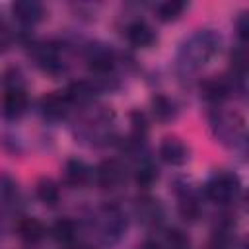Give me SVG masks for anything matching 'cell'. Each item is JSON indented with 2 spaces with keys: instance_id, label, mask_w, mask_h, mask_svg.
I'll list each match as a JSON object with an SVG mask.
<instances>
[{
  "instance_id": "6da1fadb",
  "label": "cell",
  "mask_w": 249,
  "mask_h": 249,
  "mask_svg": "<svg viewBox=\"0 0 249 249\" xmlns=\"http://www.w3.org/2000/svg\"><path fill=\"white\" fill-rule=\"evenodd\" d=\"M214 51H216V37L208 31H204V33L200 31L198 35H195L183 49L189 64H195V66L204 64L214 54Z\"/></svg>"
},
{
  "instance_id": "7a4b0ae2",
  "label": "cell",
  "mask_w": 249,
  "mask_h": 249,
  "mask_svg": "<svg viewBox=\"0 0 249 249\" xmlns=\"http://www.w3.org/2000/svg\"><path fill=\"white\" fill-rule=\"evenodd\" d=\"M239 191V183L230 173H220L206 183V196L216 204H226L235 198Z\"/></svg>"
},
{
  "instance_id": "3957f363",
  "label": "cell",
  "mask_w": 249,
  "mask_h": 249,
  "mask_svg": "<svg viewBox=\"0 0 249 249\" xmlns=\"http://www.w3.org/2000/svg\"><path fill=\"white\" fill-rule=\"evenodd\" d=\"M27 109V95L23 88H8L2 99V111L8 119H18Z\"/></svg>"
},
{
  "instance_id": "277c9868",
  "label": "cell",
  "mask_w": 249,
  "mask_h": 249,
  "mask_svg": "<svg viewBox=\"0 0 249 249\" xmlns=\"http://www.w3.org/2000/svg\"><path fill=\"white\" fill-rule=\"evenodd\" d=\"M68 105H70V101H68L66 93H60V91H53L41 99V111L49 121L62 119L68 113Z\"/></svg>"
},
{
  "instance_id": "5b68a950",
  "label": "cell",
  "mask_w": 249,
  "mask_h": 249,
  "mask_svg": "<svg viewBox=\"0 0 249 249\" xmlns=\"http://www.w3.org/2000/svg\"><path fill=\"white\" fill-rule=\"evenodd\" d=\"M160 156L165 163L181 165V163L187 161V146L177 136H167L160 144Z\"/></svg>"
},
{
  "instance_id": "8992f818",
  "label": "cell",
  "mask_w": 249,
  "mask_h": 249,
  "mask_svg": "<svg viewBox=\"0 0 249 249\" xmlns=\"http://www.w3.org/2000/svg\"><path fill=\"white\" fill-rule=\"evenodd\" d=\"M123 177H124V169L117 160H105L97 167V183L103 189H111V187L119 185L123 181Z\"/></svg>"
},
{
  "instance_id": "52a82bcc",
  "label": "cell",
  "mask_w": 249,
  "mask_h": 249,
  "mask_svg": "<svg viewBox=\"0 0 249 249\" xmlns=\"http://www.w3.org/2000/svg\"><path fill=\"white\" fill-rule=\"evenodd\" d=\"M12 12H14V16H16L19 21H23V23H35V21H39V19L43 18V14H45L43 4H39V2H35V0H19V2H16V4L12 6Z\"/></svg>"
},
{
  "instance_id": "ba28073f",
  "label": "cell",
  "mask_w": 249,
  "mask_h": 249,
  "mask_svg": "<svg viewBox=\"0 0 249 249\" xmlns=\"http://www.w3.org/2000/svg\"><path fill=\"white\" fill-rule=\"evenodd\" d=\"M89 179V167L82 160H70L64 167V181L72 187H82Z\"/></svg>"
},
{
  "instance_id": "9c48e42d",
  "label": "cell",
  "mask_w": 249,
  "mask_h": 249,
  "mask_svg": "<svg viewBox=\"0 0 249 249\" xmlns=\"http://www.w3.org/2000/svg\"><path fill=\"white\" fill-rule=\"evenodd\" d=\"M126 37L134 47H150L154 43V31L144 21H134L126 29Z\"/></svg>"
},
{
  "instance_id": "30bf717a",
  "label": "cell",
  "mask_w": 249,
  "mask_h": 249,
  "mask_svg": "<svg viewBox=\"0 0 249 249\" xmlns=\"http://www.w3.org/2000/svg\"><path fill=\"white\" fill-rule=\"evenodd\" d=\"M66 97L70 103H78V105H86L89 103L93 97H95V88L86 82V80H80V82H74L68 86L66 89Z\"/></svg>"
},
{
  "instance_id": "8fae6325",
  "label": "cell",
  "mask_w": 249,
  "mask_h": 249,
  "mask_svg": "<svg viewBox=\"0 0 249 249\" xmlns=\"http://www.w3.org/2000/svg\"><path fill=\"white\" fill-rule=\"evenodd\" d=\"M18 233H19L21 239H25L29 243H35L45 235V228L37 218H21L18 222Z\"/></svg>"
},
{
  "instance_id": "7c38bea8",
  "label": "cell",
  "mask_w": 249,
  "mask_h": 249,
  "mask_svg": "<svg viewBox=\"0 0 249 249\" xmlns=\"http://www.w3.org/2000/svg\"><path fill=\"white\" fill-rule=\"evenodd\" d=\"M228 93H230V82L224 78H212L202 84V95L206 99L218 101V99H224Z\"/></svg>"
},
{
  "instance_id": "4fadbf2b",
  "label": "cell",
  "mask_w": 249,
  "mask_h": 249,
  "mask_svg": "<svg viewBox=\"0 0 249 249\" xmlns=\"http://www.w3.org/2000/svg\"><path fill=\"white\" fill-rule=\"evenodd\" d=\"M152 113H154V117L158 121L165 123V121L175 117V105H173V101L169 97L156 95V97H152Z\"/></svg>"
},
{
  "instance_id": "5bb4252c",
  "label": "cell",
  "mask_w": 249,
  "mask_h": 249,
  "mask_svg": "<svg viewBox=\"0 0 249 249\" xmlns=\"http://www.w3.org/2000/svg\"><path fill=\"white\" fill-rule=\"evenodd\" d=\"M89 68L95 70V72H107L111 66H113V56H111V51L107 49H101V47H95L89 51Z\"/></svg>"
},
{
  "instance_id": "9a60e30c",
  "label": "cell",
  "mask_w": 249,
  "mask_h": 249,
  "mask_svg": "<svg viewBox=\"0 0 249 249\" xmlns=\"http://www.w3.org/2000/svg\"><path fill=\"white\" fill-rule=\"evenodd\" d=\"M37 196H39V200L45 202V204H56V202H58V196H60L56 183L51 181V179L39 181V185H37Z\"/></svg>"
},
{
  "instance_id": "2e32d148",
  "label": "cell",
  "mask_w": 249,
  "mask_h": 249,
  "mask_svg": "<svg viewBox=\"0 0 249 249\" xmlns=\"http://www.w3.org/2000/svg\"><path fill=\"white\" fill-rule=\"evenodd\" d=\"M53 237L66 243V241H72L76 237V224L68 218H62L58 222L53 224Z\"/></svg>"
},
{
  "instance_id": "e0dca14e",
  "label": "cell",
  "mask_w": 249,
  "mask_h": 249,
  "mask_svg": "<svg viewBox=\"0 0 249 249\" xmlns=\"http://www.w3.org/2000/svg\"><path fill=\"white\" fill-rule=\"evenodd\" d=\"M185 10V4L179 0H167L158 8V16L161 21H173L181 16V12Z\"/></svg>"
},
{
  "instance_id": "ac0fdd59",
  "label": "cell",
  "mask_w": 249,
  "mask_h": 249,
  "mask_svg": "<svg viewBox=\"0 0 249 249\" xmlns=\"http://www.w3.org/2000/svg\"><path fill=\"white\" fill-rule=\"evenodd\" d=\"M179 212L185 220H196L200 214V204L193 195H185L179 202Z\"/></svg>"
},
{
  "instance_id": "d6986e66",
  "label": "cell",
  "mask_w": 249,
  "mask_h": 249,
  "mask_svg": "<svg viewBox=\"0 0 249 249\" xmlns=\"http://www.w3.org/2000/svg\"><path fill=\"white\" fill-rule=\"evenodd\" d=\"M156 177H158V171H156V167L152 165V163H142L138 169H136V183L138 185H142V187H148V185H152L154 181H156Z\"/></svg>"
},
{
  "instance_id": "ffe728a7",
  "label": "cell",
  "mask_w": 249,
  "mask_h": 249,
  "mask_svg": "<svg viewBox=\"0 0 249 249\" xmlns=\"http://www.w3.org/2000/svg\"><path fill=\"white\" fill-rule=\"evenodd\" d=\"M130 124H132V136L138 140H142L144 138V134H146V130H148V123H146V117H144V113H140V111H132L130 113Z\"/></svg>"
},
{
  "instance_id": "44dd1931",
  "label": "cell",
  "mask_w": 249,
  "mask_h": 249,
  "mask_svg": "<svg viewBox=\"0 0 249 249\" xmlns=\"http://www.w3.org/2000/svg\"><path fill=\"white\" fill-rule=\"evenodd\" d=\"M138 214L146 222H156V220H160V206L156 204V200H140Z\"/></svg>"
},
{
  "instance_id": "7402d4cb",
  "label": "cell",
  "mask_w": 249,
  "mask_h": 249,
  "mask_svg": "<svg viewBox=\"0 0 249 249\" xmlns=\"http://www.w3.org/2000/svg\"><path fill=\"white\" fill-rule=\"evenodd\" d=\"M167 249H191V241L181 230H171L167 233Z\"/></svg>"
},
{
  "instance_id": "603a6c76",
  "label": "cell",
  "mask_w": 249,
  "mask_h": 249,
  "mask_svg": "<svg viewBox=\"0 0 249 249\" xmlns=\"http://www.w3.org/2000/svg\"><path fill=\"white\" fill-rule=\"evenodd\" d=\"M235 25H237V33H239V37L245 41V39L249 37V18H247V14H241Z\"/></svg>"
},
{
  "instance_id": "cb8c5ba5",
  "label": "cell",
  "mask_w": 249,
  "mask_h": 249,
  "mask_svg": "<svg viewBox=\"0 0 249 249\" xmlns=\"http://www.w3.org/2000/svg\"><path fill=\"white\" fill-rule=\"evenodd\" d=\"M10 43H12V31L8 29V25L0 23V51L8 49Z\"/></svg>"
},
{
  "instance_id": "d4e9b609",
  "label": "cell",
  "mask_w": 249,
  "mask_h": 249,
  "mask_svg": "<svg viewBox=\"0 0 249 249\" xmlns=\"http://www.w3.org/2000/svg\"><path fill=\"white\" fill-rule=\"evenodd\" d=\"M140 249H161L156 241H144L142 245H140Z\"/></svg>"
},
{
  "instance_id": "484cf974",
  "label": "cell",
  "mask_w": 249,
  "mask_h": 249,
  "mask_svg": "<svg viewBox=\"0 0 249 249\" xmlns=\"http://www.w3.org/2000/svg\"><path fill=\"white\" fill-rule=\"evenodd\" d=\"M76 249H88V247H76Z\"/></svg>"
}]
</instances>
